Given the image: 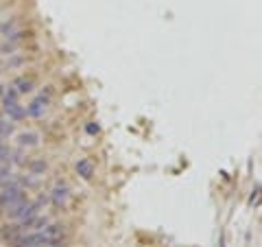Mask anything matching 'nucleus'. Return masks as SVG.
<instances>
[{
	"instance_id": "f257e3e1",
	"label": "nucleus",
	"mask_w": 262,
	"mask_h": 247,
	"mask_svg": "<svg viewBox=\"0 0 262 247\" xmlns=\"http://www.w3.org/2000/svg\"><path fill=\"white\" fill-rule=\"evenodd\" d=\"M22 199H24V191L18 186V182H9L3 188V193H0V208L7 210V208H11V205L20 203Z\"/></svg>"
},
{
	"instance_id": "f03ea898",
	"label": "nucleus",
	"mask_w": 262,
	"mask_h": 247,
	"mask_svg": "<svg viewBox=\"0 0 262 247\" xmlns=\"http://www.w3.org/2000/svg\"><path fill=\"white\" fill-rule=\"evenodd\" d=\"M7 215H9V219H13V221H27V219L37 215V203H31V201L22 199L20 203L7 208Z\"/></svg>"
},
{
	"instance_id": "7ed1b4c3",
	"label": "nucleus",
	"mask_w": 262,
	"mask_h": 247,
	"mask_svg": "<svg viewBox=\"0 0 262 247\" xmlns=\"http://www.w3.org/2000/svg\"><path fill=\"white\" fill-rule=\"evenodd\" d=\"M46 108H48V96L42 94V96H37L35 101H33L29 108H27V116H31V118H42Z\"/></svg>"
},
{
	"instance_id": "20e7f679",
	"label": "nucleus",
	"mask_w": 262,
	"mask_h": 247,
	"mask_svg": "<svg viewBox=\"0 0 262 247\" xmlns=\"http://www.w3.org/2000/svg\"><path fill=\"white\" fill-rule=\"evenodd\" d=\"M5 112H7V116H9L11 120L27 118V110H24L18 101H5Z\"/></svg>"
},
{
	"instance_id": "39448f33",
	"label": "nucleus",
	"mask_w": 262,
	"mask_h": 247,
	"mask_svg": "<svg viewBox=\"0 0 262 247\" xmlns=\"http://www.w3.org/2000/svg\"><path fill=\"white\" fill-rule=\"evenodd\" d=\"M51 199L55 205H63L66 201L70 199V188L66 186V184H57L53 191H51Z\"/></svg>"
},
{
	"instance_id": "423d86ee",
	"label": "nucleus",
	"mask_w": 262,
	"mask_h": 247,
	"mask_svg": "<svg viewBox=\"0 0 262 247\" xmlns=\"http://www.w3.org/2000/svg\"><path fill=\"white\" fill-rule=\"evenodd\" d=\"M18 94H27L33 90V79H27V77H20V79H15L13 81V86H11Z\"/></svg>"
},
{
	"instance_id": "0eeeda50",
	"label": "nucleus",
	"mask_w": 262,
	"mask_h": 247,
	"mask_svg": "<svg viewBox=\"0 0 262 247\" xmlns=\"http://www.w3.org/2000/svg\"><path fill=\"white\" fill-rule=\"evenodd\" d=\"M18 140H20V145H22V147H37V145H39V136H37V134H33V131L20 134Z\"/></svg>"
},
{
	"instance_id": "6e6552de",
	"label": "nucleus",
	"mask_w": 262,
	"mask_h": 247,
	"mask_svg": "<svg viewBox=\"0 0 262 247\" xmlns=\"http://www.w3.org/2000/svg\"><path fill=\"white\" fill-rule=\"evenodd\" d=\"M77 173H79L81 177L90 179V177H92V173H94V167L90 164V160H79L77 162Z\"/></svg>"
},
{
	"instance_id": "1a4fd4ad",
	"label": "nucleus",
	"mask_w": 262,
	"mask_h": 247,
	"mask_svg": "<svg viewBox=\"0 0 262 247\" xmlns=\"http://www.w3.org/2000/svg\"><path fill=\"white\" fill-rule=\"evenodd\" d=\"M11 169L9 167H3V164H0V188H5L7 184L11 182Z\"/></svg>"
},
{
	"instance_id": "9d476101",
	"label": "nucleus",
	"mask_w": 262,
	"mask_h": 247,
	"mask_svg": "<svg viewBox=\"0 0 262 247\" xmlns=\"http://www.w3.org/2000/svg\"><path fill=\"white\" fill-rule=\"evenodd\" d=\"M31 171L35 173V175H39V173H44V171H46V162H42V160L31 162Z\"/></svg>"
},
{
	"instance_id": "9b49d317",
	"label": "nucleus",
	"mask_w": 262,
	"mask_h": 247,
	"mask_svg": "<svg viewBox=\"0 0 262 247\" xmlns=\"http://www.w3.org/2000/svg\"><path fill=\"white\" fill-rule=\"evenodd\" d=\"M11 134H13V127L7 120H0V136H11Z\"/></svg>"
},
{
	"instance_id": "f8f14e48",
	"label": "nucleus",
	"mask_w": 262,
	"mask_h": 247,
	"mask_svg": "<svg viewBox=\"0 0 262 247\" xmlns=\"http://www.w3.org/2000/svg\"><path fill=\"white\" fill-rule=\"evenodd\" d=\"M18 92H15V90L13 88H9V90H7V94H5V101H18Z\"/></svg>"
},
{
	"instance_id": "ddd939ff",
	"label": "nucleus",
	"mask_w": 262,
	"mask_h": 247,
	"mask_svg": "<svg viewBox=\"0 0 262 247\" xmlns=\"http://www.w3.org/2000/svg\"><path fill=\"white\" fill-rule=\"evenodd\" d=\"M85 129H88V134H98V125H94V122H90Z\"/></svg>"
},
{
	"instance_id": "4468645a",
	"label": "nucleus",
	"mask_w": 262,
	"mask_h": 247,
	"mask_svg": "<svg viewBox=\"0 0 262 247\" xmlns=\"http://www.w3.org/2000/svg\"><path fill=\"white\" fill-rule=\"evenodd\" d=\"M7 155H9V153H7V149H5L3 145H0V164H3V160L7 158Z\"/></svg>"
}]
</instances>
